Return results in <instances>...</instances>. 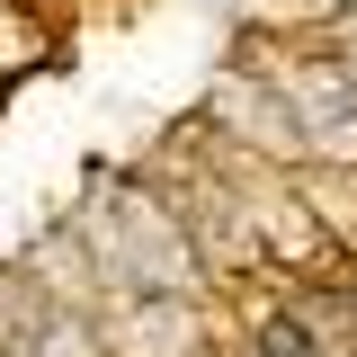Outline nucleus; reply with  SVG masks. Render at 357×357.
Wrapping results in <instances>:
<instances>
[{"label":"nucleus","instance_id":"nucleus-1","mask_svg":"<svg viewBox=\"0 0 357 357\" xmlns=\"http://www.w3.org/2000/svg\"><path fill=\"white\" fill-rule=\"evenodd\" d=\"M259 357H312V349H304L295 321H268V331H259Z\"/></svg>","mask_w":357,"mask_h":357}]
</instances>
